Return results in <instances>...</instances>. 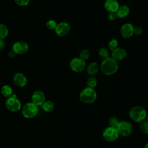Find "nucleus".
<instances>
[{"label": "nucleus", "mask_w": 148, "mask_h": 148, "mask_svg": "<svg viewBox=\"0 0 148 148\" xmlns=\"http://www.w3.org/2000/svg\"><path fill=\"white\" fill-rule=\"evenodd\" d=\"M146 121H147V122H148V113H147V116H146Z\"/></svg>", "instance_id": "obj_33"}, {"label": "nucleus", "mask_w": 148, "mask_h": 148, "mask_svg": "<svg viewBox=\"0 0 148 148\" xmlns=\"http://www.w3.org/2000/svg\"><path fill=\"white\" fill-rule=\"evenodd\" d=\"M99 69V66L96 62L90 63L86 67V72L90 76H94L98 73Z\"/></svg>", "instance_id": "obj_16"}, {"label": "nucleus", "mask_w": 148, "mask_h": 148, "mask_svg": "<svg viewBox=\"0 0 148 148\" xmlns=\"http://www.w3.org/2000/svg\"><path fill=\"white\" fill-rule=\"evenodd\" d=\"M41 106L45 112L50 113L54 110L55 105L51 101H45Z\"/></svg>", "instance_id": "obj_19"}, {"label": "nucleus", "mask_w": 148, "mask_h": 148, "mask_svg": "<svg viewBox=\"0 0 148 148\" xmlns=\"http://www.w3.org/2000/svg\"><path fill=\"white\" fill-rule=\"evenodd\" d=\"M139 128L142 133L145 134H148V122L146 121H143L140 123Z\"/></svg>", "instance_id": "obj_26"}, {"label": "nucleus", "mask_w": 148, "mask_h": 148, "mask_svg": "<svg viewBox=\"0 0 148 148\" xmlns=\"http://www.w3.org/2000/svg\"><path fill=\"white\" fill-rule=\"evenodd\" d=\"M116 13L117 17L119 18H123L126 17L130 13V8L127 5H123L119 6L118 10Z\"/></svg>", "instance_id": "obj_17"}, {"label": "nucleus", "mask_w": 148, "mask_h": 148, "mask_svg": "<svg viewBox=\"0 0 148 148\" xmlns=\"http://www.w3.org/2000/svg\"><path fill=\"white\" fill-rule=\"evenodd\" d=\"M15 3L20 6H25L29 3L30 0H14Z\"/></svg>", "instance_id": "obj_28"}, {"label": "nucleus", "mask_w": 148, "mask_h": 148, "mask_svg": "<svg viewBox=\"0 0 148 148\" xmlns=\"http://www.w3.org/2000/svg\"><path fill=\"white\" fill-rule=\"evenodd\" d=\"M127 55V51L121 47H117L112 53V57L116 60L117 61L124 60Z\"/></svg>", "instance_id": "obj_14"}, {"label": "nucleus", "mask_w": 148, "mask_h": 148, "mask_svg": "<svg viewBox=\"0 0 148 148\" xmlns=\"http://www.w3.org/2000/svg\"><path fill=\"white\" fill-rule=\"evenodd\" d=\"M86 84L87 87L91 88H94L97 85V80L94 76H90L87 80Z\"/></svg>", "instance_id": "obj_21"}, {"label": "nucleus", "mask_w": 148, "mask_h": 148, "mask_svg": "<svg viewBox=\"0 0 148 148\" xmlns=\"http://www.w3.org/2000/svg\"><path fill=\"white\" fill-rule=\"evenodd\" d=\"M90 52L87 49H83L82 50L79 54V57L82 60L86 61L90 58Z\"/></svg>", "instance_id": "obj_24"}, {"label": "nucleus", "mask_w": 148, "mask_h": 148, "mask_svg": "<svg viewBox=\"0 0 148 148\" xmlns=\"http://www.w3.org/2000/svg\"><path fill=\"white\" fill-rule=\"evenodd\" d=\"M134 26L129 23L123 24L120 29L121 36L124 39H129L134 35Z\"/></svg>", "instance_id": "obj_11"}, {"label": "nucleus", "mask_w": 148, "mask_h": 148, "mask_svg": "<svg viewBox=\"0 0 148 148\" xmlns=\"http://www.w3.org/2000/svg\"><path fill=\"white\" fill-rule=\"evenodd\" d=\"M108 18L110 21H113V20H116V18H117L116 13H114V12H109L108 14Z\"/></svg>", "instance_id": "obj_30"}, {"label": "nucleus", "mask_w": 148, "mask_h": 148, "mask_svg": "<svg viewBox=\"0 0 148 148\" xmlns=\"http://www.w3.org/2000/svg\"><path fill=\"white\" fill-rule=\"evenodd\" d=\"M5 106L7 109L11 112H17L21 108L20 100L13 95L7 98L5 102Z\"/></svg>", "instance_id": "obj_6"}, {"label": "nucleus", "mask_w": 148, "mask_h": 148, "mask_svg": "<svg viewBox=\"0 0 148 148\" xmlns=\"http://www.w3.org/2000/svg\"><path fill=\"white\" fill-rule=\"evenodd\" d=\"M54 31L57 36L63 37L69 33L71 31V26L66 22H61L57 24Z\"/></svg>", "instance_id": "obj_10"}, {"label": "nucleus", "mask_w": 148, "mask_h": 148, "mask_svg": "<svg viewBox=\"0 0 148 148\" xmlns=\"http://www.w3.org/2000/svg\"><path fill=\"white\" fill-rule=\"evenodd\" d=\"M116 128L119 135L124 137L131 135L133 131V127L132 124L129 121L125 120L120 121Z\"/></svg>", "instance_id": "obj_5"}, {"label": "nucleus", "mask_w": 148, "mask_h": 148, "mask_svg": "<svg viewBox=\"0 0 148 148\" xmlns=\"http://www.w3.org/2000/svg\"><path fill=\"white\" fill-rule=\"evenodd\" d=\"M144 148H148V142L146 143V145H145Z\"/></svg>", "instance_id": "obj_32"}, {"label": "nucleus", "mask_w": 148, "mask_h": 148, "mask_svg": "<svg viewBox=\"0 0 148 148\" xmlns=\"http://www.w3.org/2000/svg\"><path fill=\"white\" fill-rule=\"evenodd\" d=\"M97 98V94L94 88L86 87L82 90L79 94L80 101L85 104H91L94 103Z\"/></svg>", "instance_id": "obj_3"}, {"label": "nucleus", "mask_w": 148, "mask_h": 148, "mask_svg": "<svg viewBox=\"0 0 148 148\" xmlns=\"http://www.w3.org/2000/svg\"><path fill=\"white\" fill-rule=\"evenodd\" d=\"M146 116V110L141 106H135L129 111V116L130 119L136 123H141L145 121Z\"/></svg>", "instance_id": "obj_2"}, {"label": "nucleus", "mask_w": 148, "mask_h": 148, "mask_svg": "<svg viewBox=\"0 0 148 148\" xmlns=\"http://www.w3.org/2000/svg\"><path fill=\"white\" fill-rule=\"evenodd\" d=\"M13 82L16 86L24 87L27 85L28 80L24 74L21 72H17L13 76Z\"/></svg>", "instance_id": "obj_12"}, {"label": "nucleus", "mask_w": 148, "mask_h": 148, "mask_svg": "<svg viewBox=\"0 0 148 148\" xmlns=\"http://www.w3.org/2000/svg\"><path fill=\"white\" fill-rule=\"evenodd\" d=\"M57 25V23H56V21L52 19L49 20L46 24V27L50 30H54L56 28Z\"/></svg>", "instance_id": "obj_27"}, {"label": "nucleus", "mask_w": 148, "mask_h": 148, "mask_svg": "<svg viewBox=\"0 0 148 148\" xmlns=\"http://www.w3.org/2000/svg\"><path fill=\"white\" fill-rule=\"evenodd\" d=\"M38 106L33 102L26 103L21 109L23 116L27 119H31L35 117L38 113Z\"/></svg>", "instance_id": "obj_4"}, {"label": "nucleus", "mask_w": 148, "mask_h": 148, "mask_svg": "<svg viewBox=\"0 0 148 148\" xmlns=\"http://www.w3.org/2000/svg\"><path fill=\"white\" fill-rule=\"evenodd\" d=\"M1 94L6 98H9L13 95V90L9 85H3L1 88Z\"/></svg>", "instance_id": "obj_18"}, {"label": "nucleus", "mask_w": 148, "mask_h": 148, "mask_svg": "<svg viewBox=\"0 0 148 148\" xmlns=\"http://www.w3.org/2000/svg\"><path fill=\"white\" fill-rule=\"evenodd\" d=\"M86 62L80 57H75L69 62L70 68L75 72H81L86 68Z\"/></svg>", "instance_id": "obj_8"}, {"label": "nucleus", "mask_w": 148, "mask_h": 148, "mask_svg": "<svg viewBox=\"0 0 148 148\" xmlns=\"http://www.w3.org/2000/svg\"><path fill=\"white\" fill-rule=\"evenodd\" d=\"M119 42L116 39H112L108 42V47L112 51L118 47Z\"/></svg>", "instance_id": "obj_23"}, {"label": "nucleus", "mask_w": 148, "mask_h": 148, "mask_svg": "<svg viewBox=\"0 0 148 148\" xmlns=\"http://www.w3.org/2000/svg\"><path fill=\"white\" fill-rule=\"evenodd\" d=\"M32 102L38 106H42L46 101L45 95L43 92L40 90H36L34 91L31 97Z\"/></svg>", "instance_id": "obj_13"}, {"label": "nucleus", "mask_w": 148, "mask_h": 148, "mask_svg": "<svg viewBox=\"0 0 148 148\" xmlns=\"http://www.w3.org/2000/svg\"><path fill=\"white\" fill-rule=\"evenodd\" d=\"M12 51L16 54L21 55L26 53L29 50L28 44L22 40H18L14 42L12 45Z\"/></svg>", "instance_id": "obj_9"}, {"label": "nucleus", "mask_w": 148, "mask_h": 148, "mask_svg": "<svg viewBox=\"0 0 148 148\" xmlns=\"http://www.w3.org/2000/svg\"><path fill=\"white\" fill-rule=\"evenodd\" d=\"M8 27L3 24H0V39H5L8 36Z\"/></svg>", "instance_id": "obj_20"}, {"label": "nucleus", "mask_w": 148, "mask_h": 148, "mask_svg": "<svg viewBox=\"0 0 148 148\" xmlns=\"http://www.w3.org/2000/svg\"><path fill=\"white\" fill-rule=\"evenodd\" d=\"M120 5L117 0H106L104 3V8L108 12L116 13Z\"/></svg>", "instance_id": "obj_15"}, {"label": "nucleus", "mask_w": 148, "mask_h": 148, "mask_svg": "<svg viewBox=\"0 0 148 148\" xmlns=\"http://www.w3.org/2000/svg\"><path fill=\"white\" fill-rule=\"evenodd\" d=\"M119 122H120V121H119V119L114 116L110 117V119H109V121H108L109 126L112 127H114V128H117Z\"/></svg>", "instance_id": "obj_25"}, {"label": "nucleus", "mask_w": 148, "mask_h": 148, "mask_svg": "<svg viewBox=\"0 0 148 148\" xmlns=\"http://www.w3.org/2000/svg\"><path fill=\"white\" fill-rule=\"evenodd\" d=\"M6 46V43L4 39H0V51L3 50Z\"/></svg>", "instance_id": "obj_31"}, {"label": "nucleus", "mask_w": 148, "mask_h": 148, "mask_svg": "<svg viewBox=\"0 0 148 148\" xmlns=\"http://www.w3.org/2000/svg\"><path fill=\"white\" fill-rule=\"evenodd\" d=\"M102 136L103 139L108 142H114L119 136V134L116 128L108 127L103 131Z\"/></svg>", "instance_id": "obj_7"}, {"label": "nucleus", "mask_w": 148, "mask_h": 148, "mask_svg": "<svg viewBox=\"0 0 148 148\" xmlns=\"http://www.w3.org/2000/svg\"><path fill=\"white\" fill-rule=\"evenodd\" d=\"M98 55L102 59L104 60L106 58H108L109 57V51L108 49L104 47H102L99 48L98 50Z\"/></svg>", "instance_id": "obj_22"}, {"label": "nucleus", "mask_w": 148, "mask_h": 148, "mask_svg": "<svg viewBox=\"0 0 148 148\" xmlns=\"http://www.w3.org/2000/svg\"><path fill=\"white\" fill-rule=\"evenodd\" d=\"M143 29L140 26H135L134 27V34H135V35H137V36H139L140 35L142 34L143 33Z\"/></svg>", "instance_id": "obj_29"}, {"label": "nucleus", "mask_w": 148, "mask_h": 148, "mask_svg": "<svg viewBox=\"0 0 148 148\" xmlns=\"http://www.w3.org/2000/svg\"><path fill=\"white\" fill-rule=\"evenodd\" d=\"M99 68L105 75L110 76L116 73L119 69V63L112 57H109L102 60Z\"/></svg>", "instance_id": "obj_1"}]
</instances>
